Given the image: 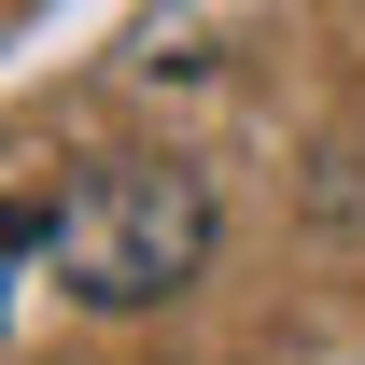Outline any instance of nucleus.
<instances>
[{
    "label": "nucleus",
    "instance_id": "obj_1",
    "mask_svg": "<svg viewBox=\"0 0 365 365\" xmlns=\"http://www.w3.org/2000/svg\"><path fill=\"white\" fill-rule=\"evenodd\" d=\"M56 281L85 295V309H155L182 281L211 267V182L182 169V155H98L71 197H56Z\"/></svg>",
    "mask_w": 365,
    "mask_h": 365
},
{
    "label": "nucleus",
    "instance_id": "obj_2",
    "mask_svg": "<svg viewBox=\"0 0 365 365\" xmlns=\"http://www.w3.org/2000/svg\"><path fill=\"white\" fill-rule=\"evenodd\" d=\"M43 239H56V197H14V211H0V323H14V267H29Z\"/></svg>",
    "mask_w": 365,
    "mask_h": 365
}]
</instances>
